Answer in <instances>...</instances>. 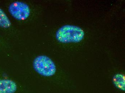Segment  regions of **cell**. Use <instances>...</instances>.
<instances>
[{
    "label": "cell",
    "instance_id": "obj_1",
    "mask_svg": "<svg viewBox=\"0 0 125 93\" xmlns=\"http://www.w3.org/2000/svg\"><path fill=\"white\" fill-rule=\"evenodd\" d=\"M84 36V31L81 28L71 25L62 26L58 29L56 33V40L64 43L80 42Z\"/></svg>",
    "mask_w": 125,
    "mask_h": 93
},
{
    "label": "cell",
    "instance_id": "obj_2",
    "mask_svg": "<svg viewBox=\"0 0 125 93\" xmlns=\"http://www.w3.org/2000/svg\"><path fill=\"white\" fill-rule=\"evenodd\" d=\"M33 68L38 74L44 77H51L56 72V66L53 60L45 55L38 56L33 60Z\"/></svg>",
    "mask_w": 125,
    "mask_h": 93
},
{
    "label": "cell",
    "instance_id": "obj_3",
    "mask_svg": "<svg viewBox=\"0 0 125 93\" xmlns=\"http://www.w3.org/2000/svg\"><path fill=\"white\" fill-rule=\"evenodd\" d=\"M10 14L17 20H24L30 15V9L28 5L21 1H15L9 7Z\"/></svg>",
    "mask_w": 125,
    "mask_h": 93
},
{
    "label": "cell",
    "instance_id": "obj_4",
    "mask_svg": "<svg viewBox=\"0 0 125 93\" xmlns=\"http://www.w3.org/2000/svg\"><path fill=\"white\" fill-rule=\"evenodd\" d=\"M17 89L16 84L12 80H0V93H14Z\"/></svg>",
    "mask_w": 125,
    "mask_h": 93
},
{
    "label": "cell",
    "instance_id": "obj_5",
    "mask_svg": "<svg viewBox=\"0 0 125 93\" xmlns=\"http://www.w3.org/2000/svg\"><path fill=\"white\" fill-rule=\"evenodd\" d=\"M113 82L117 88L122 91L125 90V77L121 74L115 75L113 78Z\"/></svg>",
    "mask_w": 125,
    "mask_h": 93
},
{
    "label": "cell",
    "instance_id": "obj_6",
    "mask_svg": "<svg viewBox=\"0 0 125 93\" xmlns=\"http://www.w3.org/2000/svg\"><path fill=\"white\" fill-rule=\"evenodd\" d=\"M11 25L6 14L0 8V27L6 28L10 27Z\"/></svg>",
    "mask_w": 125,
    "mask_h": 93
}]
</instances>
